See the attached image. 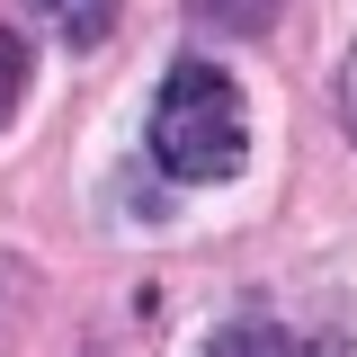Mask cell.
<instances>
[{"label": "cell", "mask_w": 357, "mask_h": 357, "mask_svg": "<svg viewBox=\"0 0 357 357\" xmlns=\"http://www.w3.org/2000/svg\"><path fill=\"white\" fill-rule=\"evenodd\" d=\"M18 98H27V36L0 27V126L18 116Z\"/></svg>", "instance_id": "3"}, {"label": "cell", "mask_w": 357, "mask_h": 357, "mask_svg": "<svg viewBox=\"0 0 357 357\" xmlns=\"http://www.w3.org/2000/svg\"><path fill=\"white\" fill-rule=\"evenodd\" d=\"M152 161L170 178H197L215 188L250 161V116H241V89L223 63L206 54H178L161 72V98H152Z\"/></svg>", "instance_id": "1"}, {"label": "cell", "mask_w": 357, "mask_h": 357, "mask_svg": "<svg viewBox=\"0 0 357 357\" xmlns=\"http://www.w3.org/2000/svg\"><path fill=\"white\" fill-rule=\"evenodd\" d=\"M27 9L45 18V36H54V45L89 54V45H107V36H116V9H126V0H27Z\"/></svg>", "instance_id": "2"}]
</instances>
